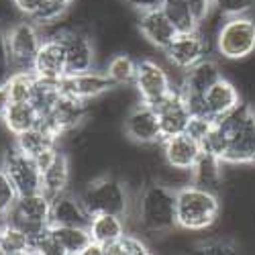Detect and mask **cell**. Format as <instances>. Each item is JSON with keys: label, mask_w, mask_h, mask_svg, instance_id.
Wrapping results in <instances>:
<instances>
[{"label": "cell", "mask_w": 255, "mask_h": 255, "mask_svg": "<svg viewBox=\"0 0 255 255\" xmlns=\"http://www.w3.org/2000/svg\"><path fill=\"white\" fill-rule=\"evenodd\" d=\"M137 227L143 235H169L176 225V190L151 180L139 190L131 206ZM129 212V215H131Z\"/></svg>", "instance_id": "6da1fadb"}, {"label": "cell", "mask_w": 255, "mask_h": 255, "mask_svg": "<svg viewBox=\"0 0 255 255\" xmlns=\"http://www.w3.org/2000/svg\"><path fill=\"white\" fill-rule=\"evenodd\" d=\"M223 210L221 194L196 184H186L176 190V225L188 233L212 229Z\"/></svg>", "instance_id": "7a4b0ae2"}, {"label": "cell", "mask_w": 255, "mask_h": 255, "mask_svg": "<svg viewBox=\"0 0 255 255\" xmlns=\"http://www.w3.org/2000/svg\"><path fill=\"white\" fill-rule=\"evenodd\" d=\"M78 194L90 217L100 215V212H113V215L125 217L127 221L133 206L129 186L113 174H98L90 178Z\"/></svg>", "instance_id": "3957f363"}, {"label": "cell", "mask_w": 255, "mask_h": 255, "mask_svg": "<svg viewBox=\"0 0 255 255\" xmlns=\"http://www.w3.org/2000/svg\"><path fill=\"white\" fill-rule=\"evenodd\" d=\"M229 135L225 163L253 165L255 163V106L241 102L235 111L217 119Z\"/></svg>", "instance_id": "277c9868"}, {"label": "cell", "mask_w": 255, "mask_h": 255, "mask_svg": "<svg viewBox=\"0 0 255 255\" xmlns=\"http://www.w3.org/2000/svg\"><path fill=\"white\" fill-rule=\"evenodd\" d=\"M215 51L225 61H243L255 53V18L251 14L227 16L215 35Z\"/></svg>", "instance_id": "5b68a950"}, {"label": "cell", "mask_w": 255, "mask_h": 255, "mask_svg": "<svg viewBox=\"0 0 255 255\" xmlns=\"http://www.w3.org/2000/svg\"><path fill=\"white\" fill-rule=\"evenodd\" d=\"M43 41V31L33 18H18L4 27V43L10 72H33L35 55Z\"/></svg>", "instance_id": "8992f818"}, {"label": "cell", "mask_w": 255, "mask_h": 255, "mask_svg": "<svg viewBox=\"0 0 255 255\" xmlns=\"http://www.w3.org/2000/svg\"><path fill=\"white\" fill-rule=\"evenodd\" d=\"M6 221L18 227L20 231H25L31 239L39 237L51 225V196L45 194L43 190L18 196Z\"/></svg>", "instance_id": "52a82bcc"}, {"label": "cell", "mask_w": 255, "mask_h": 255, "mask_svg": "<svg viewBox=\"0 0 255 255\" xmlns=\"http://www.w3.org/2000/svg\"><path fill=\"white\" fill-rule=\"evenodd\" d=\"M133 88H135L139 100L153 106L155 102H159L163 96H167L178 86L174 84L172 72L165 66H161L159 61H155L151 57H139Z\"/></svg>", "instance_id": "ba28073f"}, {"label": "cell", "mask_w": 255, "mask_h": 255, "mask_svg": "<svg viewBox=\"0 0 255 255\" xmlns=\"http://www.w3.org/2000/svg\"><path fill=\"white\" fill-rule=\"evenodd\" d=\"M0 167L8 174V178L16 186L20 196L43 190V178H41L35 159L20 151L14 143L6 145L2 157H0Z\"/></svg>", "instance_id": "9c48e42d"}, {"label": "cell", "mask_w": 255, "mask_h": 255, "mask_svg": "<svg viewBox=\"0 0 255 255\" xmlns=\"http://www.w3.org/2000/svg\"><path fill=\"white\" fill-rule=\"evenodd\" d=\"M123 133L131 143L139 147H149L161 143V127L159 117L153 106L139 100L127 111L123 119Z\"/></svg>", "instance_id": "30bf717a"}, {"label": "cell", "mask_w": 255, "mask_h": 255, "mask_svg": "<svg viewBox=\"0 0 255 255\" xmlns=\"http://www.w3.org/2000/svg\"><path fill=\"white\" fill-rule=\"evenodd\" d=\"M210 51H215L212 41H208L196 29L188 33H178L176 39L169 43V47L163 51V55L169 68L176 72H184L188 68H192L194 63H198L200 59L208 57Z\"/></svg>", "instance_id": "8fae6325"}, {"label": "cell", "mask_w": 255, "mask_h": 255, "mask_svg": "<svg viewBox=\"0 0 255 255\" xmlns=\"http://www.w3.org/2000/svg\"><path fill=\"white\" fill-rule=\"evenodd\" d=\"M57 88H59V94H63V96L92 102V100H98L109 92H113L117 86L113 84V80L106 76V72L102 68L100 70L94 68V70L80 72V74H66L57 82Z\"/></svg>", "instance_id": "7c38bea8"}, {"label": "cell", "mask_w": 255, "mask_h": 255, "mask_svg": "<svg viewBox=\"0 0 255 255\" xmlns=\"http://www.w3.org/2000/svg\"><path fill=\"white\" fill-rule=\"evenodd\" d=\"M33 74L41 80L59 82L68 74V57H66V45L55 35H43L41 47L33 61Z\"/></svg>", "instance_id": "4fadbf2b"}, {"label": "cell", "mask_w": 255, "mask_h": 255, "mask_svg": "<svg viewBox=\"0 0 255 255\" xmlns=\"http://www.w3.org/2000/svg\"><path fill=\"white\" fill-rule=\"evenodd\" d=\"M137 31L139 37L149 43L153 49H159L161 53L169 47V43L176 39L178 29L174 27V23L165 16V12L161 8H151L137 14Z\"/></svg>", "instance_id": "5bb4252c"}, {"label": "cell", "mask_w": 255, "mask_h": 255, "mask_svg": "<svg viewBox=\"0 0 255 255\" xmlns=\"http://www.w3.org/2000/svg\"><path fill=\"white\" fill-rule=\"evenodd\" d=\"M161 153L167 165L192 172V167L202 155V145L198 139L190 137L188 133H180L161 141Z\"/></svg>", "instance_id": "9a60e30c"}, {"label": "cell", "mask_w": 255, "mask_h": 255, "mask_svg": "<svg viewBox=\"0 0 255 255\" xmlns=\"http://www.w3.org/2000/svg\"><path fill=\"white\" fill-rule=\"evenodd\" d=\"M204 104L212 119H221L235 111L241 104V90L235 82L227 76H221L212 86L204 92Z\"/></svg>", "instance_id": "2e32d148"}, {"label": "cell", "mask_w": 255, "mask_h": 255, "mask_svg": "<svg viewBox=\"0 0 255 255\" xmlns=\"http://www.w3.org/2000/svg\"><path fill=\"white\" fill-rule=\"evenodd\" d=\"M223 76V68L217 59H212L210 55L194 63L192 68H188L180 74L178 88L182 92H192V94H204L212 84Z\"/></svg>", "instance_id": "e0dca14e"}, {"label": "cell", "mask_w": 255, "mask_h": 255, "mask_svg": "<svg viewBox=\"0 0 255 255\" xmlns=\"http://www.w3.org/2000/svg\"><path fill=\"white\" fill-rule=\"evenodd\" d=\"M90 223V212L84 206L80 194L66 190L51 198V225H86Z\"/></svg>", "instance_id": "ac0fdd59"}, {"label": "cell", "mask_w": 255, "mask_h": 255, "mask_svg": "<svg viewBox=\"0 0 255 255\" xmlns=\"http://www.w3.org/2000/svg\"><path fill=\"white\" fill-rule=\"evenodd\" d=\"M43 178V192L49 194L51 198L59 192H66L70 190V182H72V161L70 155L66 151H57L55 159L41 172Z\"/></svg>", "instance_id": "d6986e66"}, {"label": "cell", "mask_w": 255, "mask_h": 255, "mask_svg": "<svg viewBox=\"0 0 255 255\" xmlns=\"http://www.w3.org/2000/svg\"><path fill=\"white\" fill-rule=\"evenodd\" d=\"M88 229H90L92 241L102 245V247H106V245L115 243L117 239H121L127 233V221L121 215H113V212H100V215H92L90 217Z\"/></svg>", "instance_id": "ffe728a7"}, {"label": "cell", "mask_w": 255, "mask_h": 255, "mask_svg": "<svg viewBox=\"0 0 255 255\" xmlns=\"http://www.w3.org/2000/svg\"><path fill=\"white\" fill-rule=\"evenodd\" d=\"M51 233L63 255H84L92 243L90 229L86 225H51Z\"/></svg>", "instance_id": "44dd1931"}, {"label": "cell", "mask_w": 255, "mask_h": 255, "mask_svg": "<svg viewBox=\"0 0 255 255\" xmlns=\"http://www.w3.org/2000/svg\"><path fill=\"white\" fill-rule=\"evenodd\" d=\"M192 184L215 190V192L221 194V190L225 186V161L202 151L200 159L192 167Z\"/></svg>", "instance_id": "7402d4cb"}, {"label": "cell", "mask_w": 255, "mask_h": 255, "mask_svg": "<svg viewBox=\"0 0 255 255\" xmlns=\"http://www.w3.org/2000/svg\"><path fill=\"white\" fill-rule=\"evenodd\" d=\"M39 117L41 115L33 106V102H10L4 113V119H2V127L6 129V133L16 137L20 133L33 129Z\"/></svg>", "instance_id": "603a6c76"}, {"label": "cell", "mask_w": 255, "mask_h": 255, "mask_svg": "<svg viewBox=\"0 0 255 255\" xmlns=\"http://www.w3.org/2000/svg\"><path fill=\"white\" fill-rule=\"evenodd\" d=\"M102 70L113 80V84L117 88L133 86L135 76H137V59L127 51H119L106 59Z\"/></svg>", "instance_id": "cb8c5ba5"}, {"label": "cell", "mask_w": 255, "mask_h": 255, "mask_svg": "<svg viewBox=\"0 0 255 255\" xmlns=\"http://www.w3.org/2000/svg\"><path fill=\"white\" fill-rule=\"evenodd\" d=\"M33 239L27 235L25 231H20L6 219L0 225V253L4 255H25L33 253Z\"/></svg>", "instance_id": "d4e9b609"}, {"label": "cell", "mask_w": 255, "mask_h": 255, "mask_svg": "<svg viewBox=\"0 0 255 255\" xmlns=\"http://www.w3.org/2000/svg\"><path fill=\"white\" fill-rule=\"evenodd\" d=\"M14 145H16L23 153H27V155H31V157H37L39 153L51 149V147H57L59 141H57L53 135H49L47 131H43L41 127L35 125L33 129L16 135V137H14Z\"/></svg>", "instance_id": "484cf974"}, {"label": "cell", "mask_w": 255, "mask_h": 255, "mask_svg": "<svg viewBox=\"0 0 255 255\" xmlns=\"http://www.w3.org/2000/svg\"><path fill=\"white\" fill-rule=\"evenodd\" d=\"M159 8L174 23L178 33H188V31H196L198 29V20L194 18L192 10H190L188 0H161Z\"/></svg>", "instance_id": "4316f807"}, {"label": "cell", "mask_w": 255, "mask_h": 255, "mask_svg": "<svg viewBox=\"0 0 255 255\" xmlns=\"http://www.w3.org/2000/svg\"><path fill=\"white\" fill-rule=\"evenodd\" d=\"M4 86L8 90L10 102H31L35 88H37V76L29 72H10L4 80Z\"/></svg>", "instance_id": "83f0119b"}, {"label": "cell", "mask_w": 255, "mask_h": 255, "mask_svg": "<svg viewBox=\"0 0 255 255\" xmlns=\"http://www.w3.org/2000/svg\"><path fill=\"white\" fill-rule=\"evenodd\" d=\"M147 253H151V249L139 233H125L121 239L104 247V255H147Z\"/></svg>", "instance_id": "f1b7e54d"}, {"label": "cell", "mask_w": 255, "mask_h": 255, "mask_svg": "<svg viewBox=\"0 0 255 255\" xmlns=\"http://www.w3.org/2000/svg\"><path fill=\"white\" fill-rule=\"evenodd\" d=\"M18 190L12 184V180L8 178V174L0 167V219H6L10 215V210L14 208L16 200H18Z\"/></svg>", "instance_id": "f546056e"}, {"label": "cell", "mask_w": 255, "mask_h": 255, "mask_svg": "<svg viewBox=\"0 0 255 255\" xmlns=\"http://www.w3.org/2000/svg\"><path fill=\"white\" fill-rule=\"evenodd\" d=\"M215 10H219L225 16H235V14H251L255 8V0H212Z\"/></svg>", "instance_id": "4dcf8cb0"}, {"label": "cell", "mask_w": 255, "mask_h": 255, "mask_svg": "<svg viewBox=\"0 0 255 255\" xmlns=\"http://www.w3.org/2000/svg\"><path fill=\"white\" fill-rule=\"evenodd\" d=\"M200 251L202 253H235L237 245L225 237H212V239L200 243Z\"/></svg>", "instance_id": "1f68e13d"}, {"label": "cell", "mask_w": 255, "mask_h": 255, "mask_svg": "<svg viewBox=\"0 0 255 255\" xmlns=\"http://www.w3.org/2000/svg\"><path fill=\"white\" fill-rule=\"evenodd\" d=\"M12 2V8L18 12V14H23L27 18H33L39 8L45 4V0H10Z\"/></svg>", "instance_id": "d6a6232c"}, {"label": "cell", "mask_w": 255, "mask_h": 255, "mask_svg": "<svg viewBox=\"0 0 255 255\" xmlns=\"http://www.w3.org/2000/svg\"><path fill=\"white\" fill-rule=\"evenodd\" d=\"M188 4H190V10H192L194 18L198 20V25L215 10V2H212V0H188Z\"/></svg>", "instance_id": "836d02e7"}, {"label": "cell", "mask_w": 255, "mask_h": 255, "mask_svg": "<svg viewBox=\"0 0 255 255\" xmlns=\"http://www.w3.org/2000/svg\"><path fill=\"white\" fill-rule=\"evenodd\" d=\"M10 74V61L6 53V43H4V27H0V82H4Z\"/></svg>", "instance_id": "e575fe53"}, {"label": "cell", "mask_w": 255, "mask_h": 255, "mask_svg": "<svg viewBox=\"0 0 255 255\" xmlns=\"http://www.w3.org/2000/svg\"><path fill=\"white\" fill-rule=\"evenodd\" d=\"M125 6H129L131 10H135L137 14L139 12H145V10H151V8H159L161 0H121Z\"/></svg>", "instance_id": "d590c367"}, {"label": "cell", "mask_w": 255, "mask_h": 255, "mask_svg": "<svg viewBox=\"0 0 255 255\" xmlns=\"http://www.w3.org/2000/svg\"><path fill=\"white\" fill-rule=\"evenodd\" d=\"M8 104H10V96H8V90L4 86V82H0V123H2L4 119V113L8 109Z\"/></svg>", "instance_id": "8d00e7d4"}, {"label": "cell", "mask_w": 255, "mask_h": 255, "mask_svg": "<svg viewBox=\"0 0 255 255\" xmlns=\"http://www.w3.org/2000/svg\"><path fill=\"white\" fill-rule=\"evenodd\" d=\"M53 2H57V4H61V6H66V8H72V6L76 4V0H53Z\"/></svg>", "instance_id": "74e56055"}]
</instances>
